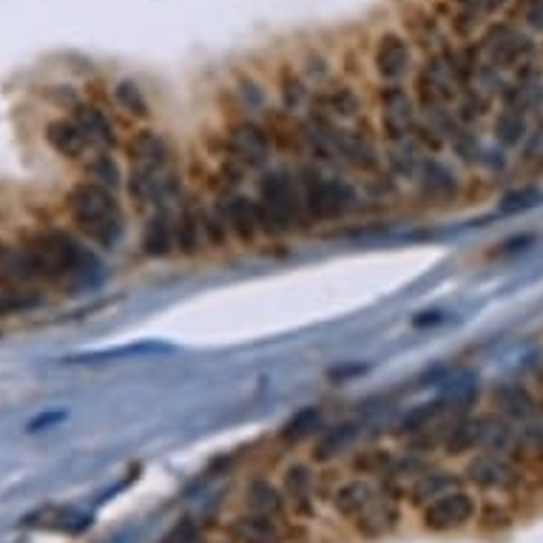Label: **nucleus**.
I'll return each instance as SVG.
<instances>
[{"instance_id": "nucleus-11", "label": "nucleus", "mask_w": 543, "mask_h": 543, "mask_svg": "<svg viewBox=\"0 0 543 543\" xmlns=\"http://www.w3.org/2000/svg\"><path fill=\"white\" fill-rule=\"evenodd\" d=\"M492 401H495V413L501 418H507L509 424L515 427V433L538 424L543 418V407L532 396V390L526 384H518V381L498 384L495 393H492Z\"/></svg>"}, {"instance_id": "nucleus-24", "label": "nucleus", "mask_w": 543, "mask_h": 543, "mask_svg": "<svg viewBox=\"0 0 543 543\" xmlns=\"http://www.w3.org/2000/svg\"><path fill=\"white\" fill-rule=\"evenodd\" d=\"M46 143L55 148L60 157H66V160H89V154L94 151V145L89 143V137L80 131V126L74 123V120H66V117H60V120H52L49 126H46Z\"/></svg>"}, {"instance_id": "nucleus-36", "label": "nucleus", "mask_w": 543, "mask_h": 543, "mask_svg": "<svg viewBox=\"0 0 543 543\" xmlns=\"http://www.w3.org/2000/svg\"><path fill=\"white\" fill-rule=\"evenodd\" d=\"M239 106L242 111H248V114H271L268 109V97H265V91L256 86L254 80H242L239 83Z\"/></svg>"}, {"instance_id": "nucleus-2", "label": "nucleus", "mask_w": 543, "mask_h": 543, "mask_svg": "<svg viewBox=\"0 0 543 543\" xmlns=\"http://www.w3.org/2000/svg\"><path fill=\"white\" fill-rule=\"evenodd\" d=\"M256 205L262 217V231L265 236H285L296 231H308L310 214L305 205V191L299 171L279 165L259 174L256 182Z\"/></svg>"}, {"instance_id": "nucleus-33", "label": "nucleus", "mask_w": 543, "mask_h": 543, "mask_svg": "<svg viewBox=\"0 0 543 543\" xmlns=\"http://www.w3.org/2000/svg\"><path fill=\"white\" fill-rule=\"evenodd\" d=\"M202 225H205V242L211 248H225L234 236L228 228V219L222 214V205L217 200L205 202V211H202Z\"/></svg>"}, {"instance_id": "nucleus-29", "label": "nucleus", "mask_w": 543, "mask_h": 543, "mask_svg": "<svg viewBox=\"0 0 543 543\" xmlns=\"http://www.w3.org/2000/svg\"><path fill=\"white\" fill-rule=\"evenodd\" d=\"M359 424H339V427H330L325 433L319 435V441H316V447H313V461L316 464H330V461H336L339 455H344L350 447H353V441L359 438Z\"/></svg>"}, {"instance_id": "nucleus-3", "label": "nucleus", "mask_w": 543, "mask_h": 543, "mask_svg": "<svg viewBox=\"0 0 543 543\" xmlns=\"http://www.w3.org/2000/svg\"><path fill=\"white\" fill-rule=\"evenodd\" d=\"M66 211L86 242H94L103 251H114L126 236V211L117 202V194L94 182L74 185L66 197Z\"/></svg>"}, {"instance_id": "nucleus-7", "label": "nucleus", "mask_w": 543, "mask_h": 543, "mask_svg": "<svg viewBox=\"0 0 543 543\" xmlns=\"http://www.w3.org/2000/svg\"><path fill=\"white\" fill-rule=\"evenodd\" d=\"M481 55L501 72H515L535 57L532 37L515 29L512 23H492L481 37Z\"/></svg>"}, {"instance_id": "nucleus-1", "label": "nucleus", "mask_w": 543, "mask_h": 543, "mask_svg": "<svg viewBox=\"0 0 543 543\" xmlns=\"http://www.w3.org/2000/svg\"><path fill=\"white\" fill-rule=\"evenodd\" d=\"M29 251L35 254L46 285H72V288H91L103 279V262L83 242L80 236L63 228H49L32 236Z\"/></svg>"}, {"instance_id": "nucleus-10", "label": "nucleus", "mask_w": 543, "mask_h": 543, "mask_svg": "<svg viewBox=\"0 0 543 543\" xmlns=\"http://www.w3.org/2000/svg\"><path fill=\"white\" fill-rule=\"evenodd\" d=\"M416 191L418 197L430 205H450L461 197V180L455 174V168L450 163H444L441 157L427 154L416 174Z\"/></svg>"}, {"instance_id": "nucleus-40", "label": "nucleus", "mask_w": 543, "mask_h": 543, "mask_svg": "<svg viewBox=\"0 0 543 543\" xmlns=\"http://www.w3.org/2000/svg\"><path fill=\"white\" fill-rule=\"evenodd\" d=\"M509 0H484V12H498V9H504Z\"/></svg>"}, {"instance_id": "nucleus-8", "label": "nucleus", "mask_w": 543, "mask_h": 543, "mask_svg": "<svg viewBox=\"0 0 543 543\" xmlns=\"http://www.w3.org/2000/svg\"><path fill=\"white\" fill-rule=\"evenodd\" d=\"M475 515H478V504H475L472 492L458 487L430 501L427 507H421V526L427 532L444 535V532H458V529L470 526Z\"/></svg>"}, {"instance_id": "nucleus-26", "label": "nucleus", "mask_w": 543, "mask_h": 543, "mask_svg": "<svg viewBox=\"0 0 543 543\" xmlns=\"http://www.w3.org/2000/svg\"><path fill=\"white\" fill-rule=\"evenodd\" d=\"M450 416H458V413H455L453 407H447V401H427V404H418L413 410H407V413L399 418L393 435L401 438V441H410V438H416V435L438 427L444 418Z\"/></svg>"}, {"instance_id": "nucleus-28", "label": "nucleus", "mask_w": 543, "mask_h": 543, "mask_svg": "<svg viewBox=\"0 0 543 543\" xmlns=\"http://www.w3.org/2000/svg\"><path fill=\"white\" fill-rule=\"evenodd\" d=\"M72 120L80 126V131L89 137V143L94 145V151H111V148L117 145V131H114L111 120L106 117V111H100L97 106L77 103V106H74Z\"/></svg>"}, {"instance_id": "nucleus-32", "label": "nucleus", "mask_w": 543, "mask_h": 543, "mask_svg": "<svg viewBox=\"0 0 543 543\" xmlns=\"http://www.w3.org/2000/svg\"><path fill=\"white\" fill-rule=\"evenodd\" d=\"M86 177H89L86 182H94V185L106 188L111 194H117L120 185L126 182L120 165H117V160L111 157L109 151H94V154H91L89 160H86Z\"/></svg>"}, {"instance_id": "nucleus-31", "label": "nucleus", "mask_w": 543, "mask_h": 543, "mask_svg": "<svg viewBox=\"0 0 543 543\" xmlns=\"http://www.w3.org/2000/svg\"><path fill=\"white\" fill-rule=\"evenodd\" d=\"M279 100H282V114H288L293 120H302L299 114L310 111L313 103V89L299 77V74L285 72L279 80Z\"/></svg>"}, {"instance_id": "nucleus-17", "label": "nucleus", "mask_w": 543, "mask_h": 543, "mask_svg": "<svg viewBox=\"0 0 543 543\" xmlns=\"http://www.w3.org/2000/svg\"><path fill=\"white\" fill-rule=\"evenodd\" d=\"M399 524H401V498L390 495V492H384V489L376 495V501L353 521L356 532H359L362 538H367V541H379V538L393 535V532L399 529Z\"/></svg>"}, {"instance_id": "nucleus-12", "label": "nucleus", "mask_w": 543, "mask_h": 543, "mask_svg": "<svg viewBox=\"0 0 543 543\" xmlns=\"http://www.w3.org/2000/svg\"><path fill=\"white\" fill-rule=\"evenodd\" d=\"M319 481L322 475L313 470L308 461H290L282 470V492L288 498L290 512L296 518H310L316 512V501H319Z\"/></svg>"}, {"instance_id": "nucleus-34", "label": "nucleus", "mask_w": 543, "mask_h": 543, "mask_svg": "<svg viewBox=\"0 0 543 543\" xmlns=\"http://www.w3.org/2000/svg\"><path fill=\"white\" fill-rule=\"evenodd\" d=\"M322 424V410H316V407H308V410H302V413H296V416L290 418L288 424H285V430H282V441H302V438H308V435L316 433V427Z\"/></svg>"}, {"instance_id": "nucleus-39", "label": "nucleus", "mask_w": 543, "mask_h": 543, "mask_svg": "<svg viewBox=\"0 0 543 543\" xmlns=\"http://www.w3.org/2000/svg\"><path fill=\"white\" fill-rule=\"evenodd\" d=\"M521 18L532 32H543V0H524L521 3Z\"/></svg>"}, {"instance_id": "nucleus-13", "label": "nucleus", "mask_w": 543, "mask_h": 543, "mask_svg": "<svg viewBox=\"0 0 543 543\" xmlns=\"http://www.w3.org/2000/svg\"><path fill=\"white\" fill-rule=\"evenodd\" d=\"M202 211H205V200L200 194H185V200L174 208V242L180 256H197L208 248Z\"/></svg>"}, {"instance_id": "nucleus-22", "label": "nucleus", "mask_w": 543, "mask_h": 543, "mask_svg": "<svg viewBox=\"0 0 543 543\" xmlns=\"http://www.w3.org/2000/svg\"><path fill=\"white\" fill-rule=\"evenodd\" d=\"M245 509L262 515V518H273V521H282L290 515L288 498L279 484H273L271 478H254L248 487H245Z\"/></svg>"}, {"instance_id": "nucleus-15", "label": "nucleus", "mask_w": 543, "mask_h": 543, "mask_svg": "<svg viewBox=\"0 0 543 543\" xmlns=\"http://www.w3.org/2000/svg\"><path fill=\"white\" fill-rule=\"evenodd\" d=\"M0 279L26 293H43V273L29 245H0Z\"/></svg>"}, {"instance_id": "nucleus-38", "label": "nucleus", "mask_w": 543, "mask_h": 543, "mask_svg": "<svg viewBox=\"0 0 543 543\" xmlns=\"http://www.w3.org/2000/svg\"><path fill=\"white\" fill-rule=\"evenodd\" d=\"M453 3L458 6V29L470 32L484 12V0H453Z\"/></svg>"}, {"instance_id": "nucleus-23", "label": "nucleus", "mask_w": 543, "mask_h": 543, "mask_svg": "<svg viewBox=\"0 0 543 543\" xmlns=\"http://www.w3.org/2000/svg\"><path fill=\"white\" fill-rule=\"evenodd\" d=\"M464 487V478L458 472L447 470V467H430L427 472H421L416 481L407 489V498L413 507H427L430 501L453 492V489Z\"/></svg>"}, {"instance_id": "nucleus-27", "label": "nucleus", "mask_w": 543, "mask_h": 543, "mask_svg": "<svg viewBox=\"0 0 543 543\" xmlns=\"http://www.w3.org/2000/svg\"><path fill=\"white\" fill-rule=\"evenodd\" d=\"M126 154L131 165H168L174 163L171 157V145L160 131L154 128H143L137 131L126 145Z\"/></svg>"}, {"instance_id": "nucleus-18", "label": "nucleus", "mask_w": 543, "mask_h": 543, "mask_svg": "<svg viewBox=\"0 0 543 543\" xmlns=\"http://www.w3.org/2000/svg\"><path fill=\"white\" fill-rule=\"evenodd\" d=\"M484 430H487V416L481 413H464V416H450L444 427V444L441 453L450 458H461L467 453H478L484 447Z\"/></svg>"}, {"instance_id": "nucleus-21", "label": "nucleus", "mask_w": 543, "mask_h": 543, "mask_svg": "<svg viewBox=\"0 0 543 543\" xmlns=\"http://www.w3.org/2000/svg\"><path fill=\"white\" fill-rule=\"evenodd\" d=\"M379 492L381 487L376 481L353 475V478H347V481H339V487L330 492V504H333V509H336L342 518H347V521L353 524L364 509L376 501Z\"/></svg>"}, {"instance_id": "nucleus-25", "label": "nucleus", "mask_w": 543, "mask_h": 543, "mask_svg": "<svg viewBox=\"0 0 543 543\" xmlns=\"http://www.w3.org/2000/svg\"><path fill=\"white\" fill-rule=\"evenodd\" d=\"M140 251L148 259H165V256L177 254V242H174V211H154L143 228L140 239Z\"/></svg>"}, {"instance_id": "nucleus-19", "label": "nucleus", "mask_w": 543, "mask_h": 543, "mask_svg": "<svg viewBox=\"0 0 543 543\" xmlns=\"http://www.w3.org/2000/svg\"><path fill=\"white\" fill-rule=\"evenodd\" d=\"M373 63H376V72H379L381 80H387V86L399 83L413 72V49L401 35L387 32V35H381L379 46H376Z\"/></svg>"}, {"instance_id": "nucleus-6", "label": "nucleus", "mask_w": 543, "mask_h": 543, "mask_svg": "<svg viewBox=\"0 0 543 543\" xmlns=\"http://www.w3.org/2000/svg\"><path fill=\"white\" fill-rule=\"evenodd\" d=\"M379 117H381V143L399 145L418 140V106L410 91L390 83L379 91Z\"/></svg>"}, {"instance_id": "nucleus-30", "label": "nucleus", "mask_w": 543, "mask_h": 543, "mask_svg": "<svg viewBox=\"0 0 543 543\" xmlns=\"http://www.w3.org/2000/svg\"><path fill=\"white\" fill-rule=\"evenodd\" d=\"M492 134H495V143L501 145L504 151L521 148L529 140V114L501 109L495 123H492Z\"/></svg>"}, {"instance_id": "nucleus-5", "label": "nucleus", "mask_w": 543, "mask_h": 543, "mask_svg": "<svg viewBox=\"0 0 543 543\" xmlns=\"http://www.w3.org/2000/svg\"><path fill=\"white\" fill-rule=\"evenodd\" d=\"M222 160L225 163L239 165L248 174H262L268 171L273 163V148L271 134L262 120H236L225 128L222 134Z\"/></svg>"}, {"instance_id": "nucleus-9", "label": "nucleus", "mask_w": 543, "mask_h": 543, "mask_svg": "<svg viewBox=\"0 0 543 543\" xmlns=\"http://www.w3.org/2000/svg\"><path fill=\"white\" fill-rule=\"evenodd\" d=\"M464 478L484 492H509L521 484V467L509 455L478 450L467 461Z\"/></svg>"}, {"instance_id": "nucleus-35", "label": "nucleus", "mask_w": 543, "mask_h": 543, "mask_svg": "<svg viewBox=\"0 0 543 543\" xmlns=\"http://www.w3.org/2000/svg\"><path fill=\"white\" fill-rule=\"evenodd\" d=\"M114 97H117V103H120L128 114H134V117H148V100H145V94L140 91V86H137L134 80L117 83Z\"/></svg>"}, {"instance_id": "nucleus-37", "label": "nucleus", "mask_w": 543, "mask_h": 543, "mask_svg": "<svg viewBox=\"0 0 543 543\" xmlns=\"http://www.w3.org/2000/svg\"><path fill=\"white\" fill-rule=\"evenodd\" d=\"M163 543H205V532L194 518H182L180 524L165 535Z\"/></svg>"}, {"instance_id": "nucleus-20", "label": "nucleus", "mask_w": 543, "mask_h": 543, "mask_svg": "<svg viewBox=\"0 0 543 543\" xmlns=\"http://www.w3.org/2000/svg\"><path fill=\"white\" fill-rule=\"evenodd\" d=\"M225 535L231 543H285V524L245 509L228 521Z\"/></svg>"}, {"instance_id": "nucleus-16", "label": "nucleus", "mask_w": 543, "mask_h": 543, "mask_svg": "<svg viewBox=\"0 0 543 543\" xmlns=\"http://www.w3.org/2000/svg\"><path fill=\"white\" fill-rule=\"evenodd\" d=\"M217 202L222 205V214L228 219V228H231V236H234L236 242L254 245L256 239L265 234V231H262V217H259L256 197H248V194L236 191V194L217 197Z\"/></svg>"}, {"instance_id": "nucleus-14", "label": "nucleus", "mask_w": 543, "mask_h": 543, "mask_svg": "<svg viewBox=\"0 0 543 543\" xmlns=\"http://www.w3.org/2000/svg\"><path fill=\"white\" fill-rule=\"evenodd\" d=\"M308 114H316V117H325L330 123L347 126V123H356L362 117V97L350 86L327 83L319 91H313V103H310Z\"/></svg>"}, {"instance_id": "nucleus-4", "label": "nucleus", "mask_w": 543, "mask_h": 543, "mask_svg": "<svg viewBox=\"0 0 543 543\" xmlns=\"http://www.w3.org/2000/svg\"><path fill=\"white\" fill-rule=\"evenodd\" d=\"M299 180L305 191L310 222H339L362 205V191L344 174H333L313 163H299Z\"/></svg>"}]
</instances>
